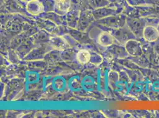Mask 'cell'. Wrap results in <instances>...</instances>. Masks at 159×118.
I'll return each mask as SVG.
<instances>
[{
  "mask_svg": "<svg viewBox=\"0 0 159 118\" xmlns=\"http://www.w3.org/2000/svg\"><path fill=\"white\" fill-rule=\"evenodd\" d=\"M74 54V53L73 51H71L70 48L64 51H62V52L61 54V57L66 60H70L73 58Z\"/></svg>",
  "mask_w": 159,
  "mask_h": 118,
  "instance_id": "cell-18",
  "label": "cell"
},
{
  "mask_svg": "<svg viewBox=\"0 0 159 118\" xmlns=\"http://www.w3.org/2000/svg\"><path fill=\"white\" fill-rule=\"evenodd\" d=\"M92 13L95 20H99L109 16L115 15V10L107 7H102L95 9L92 11Z\"/></svg>",
  "mask_w": 159,
  "mask_h": 118,
  "instance_id": "cell-10",
  "label": "cell"
},
{
  "mask_svg": "<svg viewBox=\"0 0 159 118\" xmlns=\"http://www.w3.org/2000/svg\"></svg>",
  "mask_w": 159,
  "mask_h": 118,
  "instance_id": "cell-20",
  "label": "cell"
},
{
  "mask_svg": "<svg viewBox=\"0 0 159 118\" xmlns=\"http://www.w3.org/2000/svg\"><path fill=\"white\" fill-rule=\"evenodd\" d=\"M26 10L29 13L33 15H38L45 12L44 7L39 0H32L28 2Z\"/></svg>",
  "mask_w": 159,
  "mask_h": 118,
  "instance_id": "cell-7",
  "label": "cell"
},
{
  "mask_svg": "<svg viewBox=\"0 0 159 118\" xmlns=\"http://www.w3.org/2000/svg\"><path fill=\"white\" fill-rule=\"evenodd\" d=\"M75 58L77 61L80 64H87L90 62L91 58V53L85 49L80 50L77 53Z\"/></svg>",
  "mask_w": 159,
  "mask_h": 118,
  "instance_id": "cell-14",
  "label": "cell"
},
{
  "mask_svg": "<svg viewBox=\"0 0 159 118\" xmlns=\"http://www.w3.org/2000/svg\"><path fill=\"white\" fill-rule=\"evenodd\" d=\"M24 1H28V2L30 1H32V0H24Z\"/></svg>",
  "mask_w": 159,
  "mask_h": 118,
  "instance_id": "cell-19",
  "label": "cell"
},
{
  "mask_svg": "<svg viewBox=\"0 0 159 118\" xmlns=\"http://www.w3.org/2000/svg\"><path fill=\"white\" fill-rule=\"evenodd\" d=\"M109 33H111L116 40L125 44L129 40L133 39L134 35L129 28L121 27L119 28H112Z\"/></svg>",
  "mask_w": 159,
  "mask_h": 118,
  "instance_id": "cell-2",
  "label": "cell"
},
{
  "mask_svg": "<svg viewBox=\"0 0 159 118\" xmlns=\"http://www.w3.org/2000/svg\"><path fill=\"white\" fill-rule=\"evenodd\" d=\"M102 61H103V58L99 54H97L95 53H91V58H90V62L92 64L95 65H99L102 63Z\"/></svg>",
  "mask_w": 159,
  "mask_h": 118,
  "instance_id": "cell-17",
  "label": "cell"
},
{
  "mask_svg": "<svg viewBox=\"0 0 159 118\" xmlns=\"http://www.w3.org/2000/svg\"><path fill=\"white\" fill-rule=\"evenodd\" d=\"M125 17L122 15H111L99 20V23L105 27L111 28H119L124 27L125 24Z\"/></svg>",
  "mask_w": 159,
  "mask_h": 118,
  "instance_id": "cell-1",
  "label": "cell"
},
{
  "mask_svg": "<svg viewBox=\"0 0 159 118\" xmlns=\"http://www.w3.org/2000/svg\"><path fill=\"white\" fill-rule=\"evenodd\" d=\"M92 12L88 11H81L80 13L79 20L77 28L81 32H84L86 30L87 28L90 25L92 22L94 20Z\"/></svg>",
  "mask_w": 159,
  "mask_h": 118,
  "instance_id": "cell-4",
  "label": "cell"
},
{
  "mask_svg": "<svg viewBox=\"0 0 159 118\" xmlns=\"http://www.w3.org/2000/svg\"><path fill=\"white\" fill-rule=\"evenodd\" d=\"M109 47V48L108 49V52L112 56H115L116 57H120L122 54H125L127 53L125 47L122 48V47L118 46L117 45L110 46Z\"/></svg>",
  "mask_w": 159,
  "mask_h": 118,
  "instance_id": "cell-15",
  "label": "cell"
},
{
  "mask_svg": "<svg viewBox=\"0 0 159 118\" xmlns=\"http://www.w3.org/2000/svg\"><path fill=\"white\" fill-rule=\"evenodd\" d=\"M44 7V11L45 13L54 12L56 6V3L54 0H39Z\"/></svg>",
  "mask_w": 159,
  "mask_h": 118,
  "instance_id": "cell-16",
  "label": "cell"
},
{
  "mask_svg": "<svg viewBox=\"0 0 159 118\" xmlns=\"http://www.w3.org/2000/svg\"><path fill=\"white\" fill-rule=\"evenodd\" d=\"M127 54L134 57H138L143 54V50L139 42L134 39L129 40L125 43Z\"/></svg>",
  "mask_w": 159,
  "mask_h": 118,
  "instance_id": "cell-5",
  "label": "cell"
},
{
  "mask_svg": "<svg viewBox=\"0 0 159 118\" xmlns=\"http://www.w3.org/2000/svg\"><path fill=\"white\" fill-rule=\"evenodd\" d=\"M143 36L147 41L149 42H154L159 38V31L154 26H147L145 27L143 30Z\"/></svg>",
  "mask_w": 159,
  "mask_h": 118,
  "instance_id": "cell-9",
  "label": "cell"
},
{
  "mask_svg": "<svg viewBox=\"0 0 159 118\" xmlns=\"http://www.w3.org/2000/svg\"><path fill=\"white\" fill-rule=\"evenodd\" d=\"M115 38L109 32H102L100 33L97 39L98 43L102 47H109L112 46L115 42Z\"/></svg>",
  "mask_w": 159,
  "mask_h": 118,
  "instance_id": "cell-6",
  "label": "cell"
},
{
  "mask_svg": "<svg viewBox=\"0 0 159 118\" xmlns=\"http://www.w3.org/2000/svg\"><path fill=\"white\" fill-rule=\"evenodd\" d=\"M127 23H128V27L129 28V30L132 32V33L138 36L139 33V35L142 34L143 30L145 27H143V24L141 23V21H139V20H131L128 19L127 20Z\"/></svg>",
  "mask_w": 159,
  "mask_h": 118,
  "instance_id": "cell-12",
  "label": "cell"
},
{
  "mask_svg": "<svg viewBox=\"0 0 159 118\" xmlns=\"http://www.w3.org/2000/svg\"><path fill=\"white\" fill-rule=\"evenodd\" d=\"M49 44L53 49L62 52L71 47L66 39L64 36H53L51 37Z\"/></svg>",
  "mask_w": 159,
  "mask_h": 118,
  "instance_id": "cell-3",
  "label": "cell"
},
{
  "mask_svg": "<svg viewBox=\"0 0 159 118\" xmlns=\"http://www.w3.org/2000/svg\"><path fill=\"white\" fill-rule=\"evenodd\" d=\"M71 7L70 0H58L54 12L59 15H65L70 10Z\"/></svg>",
  "mask_w": 159,
  "mask_h": 118,
  "instance_id": "cell-11",
  "label": "cell"
},
{
  "mask_svg": "<svg viewBox=\"0 0 159 118\" xmlns=\"http://www.w3.org/2000/svg\"><path fill=\"white\" fill-rule=\"evenodd\" d=\"M49 48L47 46H41L39 48L32 50L25 57L26 60H36L44 58L45 55L49 52Z\"/></svg>",
  "mask_w": 159,
  "mask_h": 118,
  "instance_id": "cell-8",
  "label": "cell"
},
{
  "mask_svg": "<svg viewBox=\"0 0 159 118\" xmlns=\"http://www.w3.org/2000/svg\"><path fill=\"white\" fill-rule=\"evenodd\" d=\"M80 13L77 11H69L66 14L67 25L72 28H77L78 21L79 20Z\"/></svg>",
  "mask_w": 159,
  "mask_h": 118,
  "instance_id": "cell-13",
  "label": "cell"
}]
</instances>
